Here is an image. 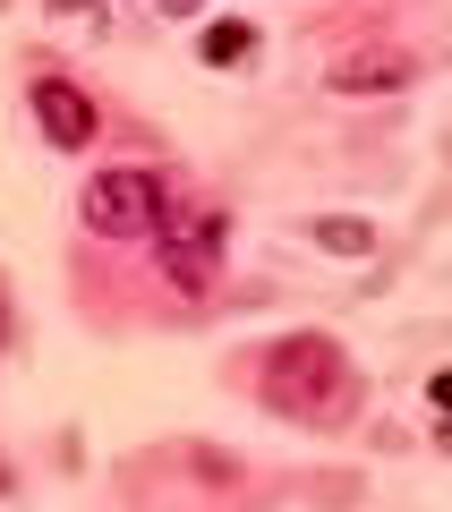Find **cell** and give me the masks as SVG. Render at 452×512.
Instances as JSON below:
<instances>
[{
	"mask_svg": "<svg viewBox=\"0 0 452 512\" xmlns=\"http://www.w3.org/2000/svg\"><path fill=\"white\" fill-rule=\"evenodd\" d=\"M197 60H205V69H239V60H256V26H239V18H222V26H205V43H197Z\"/></svg>",
	"mask_w": 452,
	"mask_h": 512,
	"instance_id": "cell-5",
	"label": "cell"
},
{
	"mask_svg": "<svg viewBox=\"0 0 452 512\" xmlns=\"http://www.w3.org/2000/svg\"><path fill=\"white\" fill-rule=\"evenodd\" d=\"M418 77V60L410 52H384V43H359V52H342L325 69V86L333 94H393V86H410Z\"/></svg>",
	"mask_w": 452,
	"mask_h": 512,
	"instance_id": "cell-4",
	"label": "cell"
},
{
	"mask_svg": "<svg viewBox=\"0 0 452 512\" xmlns=\"http://www.w3.org/2000/svg\"><path fill=\"white\" fill-rule=\"evenodd\" d=\"M265 393H273V410H290V419H342V393H350V367H342V350L333 342H316V333H299V342H282L265 359Z\"/></svg>",
	"mask_w": 452,
	"mask_h": 512,
	"instance_id": "cell-1",
	"label": "cell"
},
{
	"mask_svg": "<svg viewBox=\"0 0 452 512\" xmlns=\"http://www.w3.org/2000/svg\"><path fill=\"white\" fill-rule=\"evenodd\" d=\"M163 18H205V0H163Z\"/></svg>",
	"mask_w": 452,
	"mask_h": 512,
	"instance_id": "cell-7",
	"label": "cell"
},
{
	"mask_svg": "<svg viewBox=\"0 0 452 512\" xmlns=\"http://www.w3.org/2000/svg\"><path fill=\"white\" fill-rule=\"evenodd\" d=\"M35 120H43V137H52L60 154L94 146V94L69 86V77H35Z\"/></svg>",
	"mask_w": 452,
	"mask_h": 512,
	"instance_id": "cell-3",
	"label": "cell"
},
{
	"mask_svg": "<svg viewBox=\"0 0 452 512\" xmlns=\"http://www.w3.org/2000/svg\"><path fill=\"white\" fill-rule=\"evenodd\" d=\"M163 171L145 163H120V171H94L86 197H77V214H86L94 239H154V222H163Z\"/></svg>",
	"mask_w": 452,
	"mask_h": 512,
	"instance_id": "cell-2",
	"label": "cell"
},
{
	"mask_svg": "<svg viewBox=\"0 0 452 512\" xmlns=\"http://www.w3.org/2000/svg\"><path fill=\"white\" fill-rule=\"evenodd\" d=\"M308 239H316V248H333V256H376V231H367V222H342V214L308 222Z\"/></svg>",
	"mask_w": 452,
	"mask_h": 512,
	"instance_id": "cell-6",
	"label": "cell"
}]
</instances>
